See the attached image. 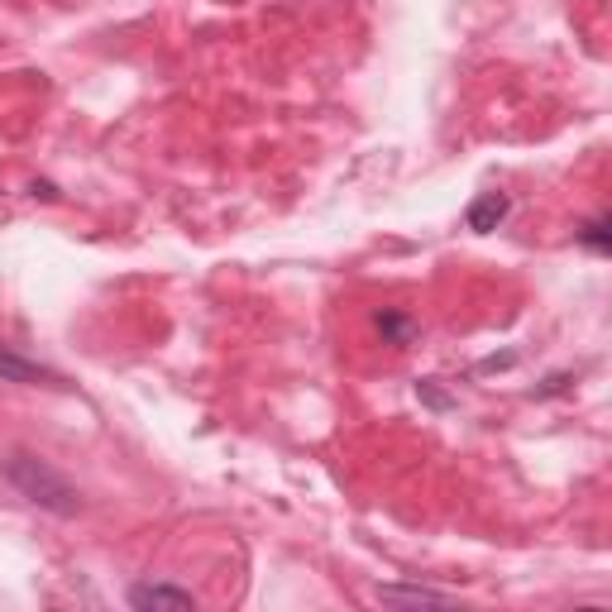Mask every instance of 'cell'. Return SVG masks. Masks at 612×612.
<instances>
[{"instance_id": "5", "label": "cell", "mask_w": 612, "mask_h": 612, "mask_svg": "<svg viewBox=\"0 0 612 612\" xmlns=\"http://www.w3.org/2000/svg\"><path fill=\"white\" fill-rule=\"evenodd\" d=\"M373 326L383 335V345H393V350H407V345H416V335H421V321H416L412 311H397V306H383Z\"/></svg>"}, {"instance_id": "1", "label": "cell", "mask_w": 612, "mask_h": 612, "mask_svg": "<svg viewBox=\"0 0 612 612\" xmlns=\"http://www.w3.org/2000/svg\"><path fill=\"white\" fill-rule=\"evenodd\" d=\"M0 474H5V483L20 493L24 503L44 507L53 517H77L82 512V488L67 479L63 469H53L48 459H39L34 450H10L0 459Z\"/></svg>"}, {"instance_id": "2", "label": "cell", "mask_w": 612, "mask_h": 612, "mask_svg": "<svg viewBox=\"0 0 612 612\" xmlns=\"http://www.w3.org/2000/svg\"><path fill=\"white\" fill-rule=\"evenodd\" d=\"M0 383H20V388H63V378L53 369H44V364H34V359H24V354H15L5 340H0Z\"/></svg>"}, {"instance_id": "9", "label": "cell", "mask_w": 612, "mask_h": 612, "mask_svg": "<svg viewBox=\"0 0 612 612\" xmlns=\"http://www.w3.org/2000/svg\"><path fill=\"white\" fill-rule=\"evenodd\" d=\"M569 383H574V373H550L546 383L536 388L531 397H555V393H569Z\"/></svg>"}, {"instance_id": "10", "label": "cell", "mask_w": 612, "mask_h": 612, "mask_svg": "<svg viewBox=\"0 0 612 612\" xmlns=\"http://www.w3.org/2000/svg\"><path fill=\"white\" fill-rule=\"evenodd\" d=\"M512 364H517V350L488 354V359H479V373H498V369H512Z\"/></svg>"}, {"instance_id": "8", "label": "cell", "mask_w": 612, "mask_h": 612, "mask_svg": "<svg viewBox=\"0 0 612 612\" xmlns=\"http://www.w3.org/2000/svg\"><path fill=\"white\" fill-rule=\"evenodd\" d=\"M416 397H421L431 412H455V407H459L455 397L440 388V378H416Z\"/></svg>"}, {"instance_id": "6", "label": "cell", "mask_w": 612, "mask_h": 612, "mask_svg": "<svg viewBox=\"0 0 612 612\" xmlns=\"http://www.w3.org/2000/svg\"><path fill=\"white\" fill-rule=\"evenodd\" d=\"M378 603H431V608H450L455 593L431 589V584H378Z\"/></svg>"}, {"instance_id": "3", "label": "cell", "mask_w": 612, "mask_h": 612, "mask_svg": "<svg viewBox=\"0 0 612 612\" xmlns=\"http://www.w3.org/2000/svg\"><path fill=\"white\" fill-rule=\"evenodd\" d=\"M130 608L139 612H192L197 608V593L192 589H173V584H134L130 589Z\"/></svg>"}, {"instance_id": "4", "label": "cell", "mask_w": 612, "mask_h": 612, "mask_svg": "<svg viewBox=\"0 0 612 612\" xmlns=\"http://www.w3.org/2000/svg\"><path fill=\"white\" fill-rule=\"evenodd\" d=\"M507 211H512L507 192H479V197L469 201V211H464V225H469L474 235H493L507 220Z\"/></svg>"}, {"instance_id": "11", "label": "cell", "mask_w": 612, "mask_h": 612, "mask_svg": "<svg viewBox=\"0 0 612 612\" xmlns=\"http://www.w3.org/2000/svg\"><path fill=\"white\" fill-rule=\"evenodd\" d=\"M34 197H44V201H58V187H53V182H34Z\"/></svg>"}, {"instance_id": "7", "label": "cell", "mask_w": 612, "mask_h": 612, "mask_svg": "<svg viewBox=\"0 0 612 612\" xmlns=\"http://www.w3.org/2000/svg\"><path fill=\"white\" fill-rule=\"evenodd\" d=\"M574 240L584 244L589 254H612V216H589L574 230Z\"/></svg>"}]
</instances>
